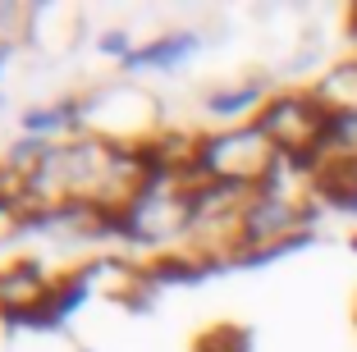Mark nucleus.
<instances>
[{
  "instance_id": "f03ea898",
  "label": "nucleus",
  "mask_w": 357,
  "mask_h": 352,
  "mask_svg": "<svg viewBox=\"0 0 357 352\" xmlns=\"http://www.w3.org/2000/svg\"><path fill=\"white\" fill-rule=\"evenodd\" d=\"M0 298L5 302H42V289H37V270L32 266H23V270H14V275H5L0 280Z\"/></svg>"
},
{
  "instance_id": "20e7f679",
  "label": "nucleus",
  "mask_w": 357,
  "mask_h": 352,
  "mask_svg": "<svg viewBox=\"0 0 357 352\" xmlns=\"http://www.w3.org/2000/svg\"><path fill=\"white\" fill-rule=\"evenodd\" d=\"M5 55H10V46H5V42H0V64H5Z\"/></svg>"
},
{
  "instance_id": "7ed1b4c3",
  "label": "nucleus",
  "mask_w": 357,
  "mask_h": 352,
  "mask_svg": "<svg viewBox=\"0 0 357 352\" xmlns=\"http://www.w3.org/2000/svg\"><path fill=\"white\" fill-rule=\"evenodd\" d=\"M326 96L335 105H357V69H339L326 83Z\"/></svg>"
},
{
  "instance_id": "f257e3e1",
  "label": "nucleus",
  "mask_w": 357,
  "mask_h": 352,
  "mask_svg": "<svg viewBox=\"0 0 357 352\" xmlns=\"http://www.w3.org/2000/svg\"><path fill=\"white\" fill-rule=\"evenodd\" d=\"M289 224H294V211L280 206V201H266V206H257L248 215V238H271V234H280Z\"/></svg>"
}]
</instances>
